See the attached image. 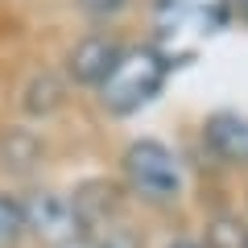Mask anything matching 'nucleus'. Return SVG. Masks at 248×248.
<instances>
[{
	"label": "nucleus",
	"mask_w": 248,
	"mask_h": 248,
	"mask_svg": "<svg viewBox=\"0 0 248 248\" xmlns=\"http://www.w3.org/2000/svg\"><path fill=\"white\" fill-rule=\"evenodd\" d=\"M75 4H79V13L91 17V21H112L128 0H75Z\"/></svg>",
	"instance_id": "6e6552de"
},
{
	"label": "nucleus",
	"mask_w": 248,
	"mask_h": 248,
	"mask_svg": "<svg viewBox=\"0 0 248 248\" xmlns=\"http://www.w3.org/2000/svg\"><path fill=\"white\" fill-rule=\"evenodd\" d=\"M240 248H248V223H244V236H240Z\"/></svg>",
	"instance_id": "f8f14e48"
},
{
	"label": "nucleus",
	"mask_w": 248,
	"mask_h": 248,
	"mask_svg": "<svg viewBox=\"0 0 248 248\" xmlns=\"http://www.w3.org/2000/svg\"><path fill=\"white\" fill-rule=\"evenodd\" d=\"M124 166V182L133 195H141L149 207H174L186 190V174H182V161L178 153L170 149L166 141L157 137H141L124 149L120 157Z\"/></svg>",
	"instance_id": "7ed1b4c3"
},
{
	"label": "nucleus",
	"mask_w": 248,
	"mask_h": 248,
	"mask_svg": "<svg viewBox=\"0 0 248 248\" xmlns=\"http://www.w3.org/2000/svg\"><path fill=\"white\" fill-rule=\"evenodd\" d=\"M232 17H236V0H157L153 4V29H157L153 42L182 62L195 54L190 42L223 33Z\"/></svg>",
	"instance_id": "f03ea898"
},
{
	"label": "nucleus",
	"mask_w": 248,
	"mask_h": 248,
	"mask_svg": "<svg viewBox=\"0 0 248 248\" xmlns=\"http://www.w3.org/2000/svg\"><path fill=\"white\" fill-rule=\"evenodd\" d=\"M29 223H25V203L0 190V248H21Z\"/></svg>",
	"instance_id": "0eeeda50"
},
{
	"label": "nucleus",
	"mask_w": 248,
	"mask_h": 248,
	"mask_svg": "<svg viewBox=\"0 0 248 248\" xmlns=\"http://www.w3.org/2000/svg\"><path fill=\"white\" fill-rule=\"evenodd\" d=\"M124 46L108 33H87L83 42H75V50L66 54V71H71L75 83L83 87H99V83L112 75V66L120 62Z\"/></svg>",
	"instance_id": "423d86ee"
},
{
	"label": "nucleus",
	"mask_w": 248,
	"mask_h": 248,
	"mask_svg": "<svg viewBox=\"0 0 248 248\" xmlns=\"http://www.w3.org/2000/svg\"><path fill=\"white\" fill-rule=\"evenodd\" d=\"M236 17L244 21V25H248V0H236Z\"/></svg>",
	"instance_id": "9b49d317"
},
{
	"label": "nucleus",
	"mask_w": 248,
	"mask_h": 248,
	"mask_svg": "<svg viewBox=\"0 0 248 248\" xmlns=\"http://www.w3.org/2000/svg\"><path fill=\"white\" fill-rule=\"evenodd\" d=\"M25 223L37 240H46L50 248H71L87 240V228H83V215L75 207V195L66 190H50V186H37L25 199Z\"/></svg>",
	"instance_id": "20e7f679"
},
{
	"label": "nucleus",
	"mask_w": 248,
	"mask_h": 248,
	"mask_svg": "<svg viewBox=\"0 0 248 248\" xmlns=\"http://www.w3.org/2000/svg\"><path fill=\"white\" fill-rule=\"evenodd\" d=\"M166 248H203V244H199V240H170Z\"/></svg>",
	"instance_id": "9d476101"
},
{
	"label": "nucleus",
	"mask_w": 248,
	"mask_h": 248,
	"mask_svg": "<svg viewBox=\"0 0 248 248\" xmlns=\"http://www.w3.org/2000/svg\"><path fill=\"white\" fill-rule=\"evenodd\" d=\"M174 66H182V62L170 50H161L157 42L124 46V54L112 66V75L95 87L99 108H104L108 116H137L141 108H149L153 99L166 91Z\"/></svg>",
	"instance_id": "f257e3e1"
},
{
	"label": "nucleus",
	"mask_w": 248,
	"mask_h": 248,
	"mask_svg": "<svg viewBox=\"0 0 248 248\" xmlns=\"http://www.w3.org/2000/svg\"><path fill=\"white\" fill-rule=\"evenodd\" d=\"M203 149L228 170H248V116L244 112H211L203 120Z\"/></svg>",
	"instance_id": "39448f33"
},
{
	"label": "nucleus",
	"mask_w": 248,
	"mask_h": 248,
	"mask_svg": "<svg viewBox=\"0 0 248 248\" xmlns=\"http://www.w3.org/2000/svg\"><path fill=\"white\" fill-rule=\"evenodd\" d=\"M91 248H141V240L124 228V223H112V228H104V236H99Z\"/></svg>",
	"instance_id": "1a4fd4ad"
}]
</instances>
